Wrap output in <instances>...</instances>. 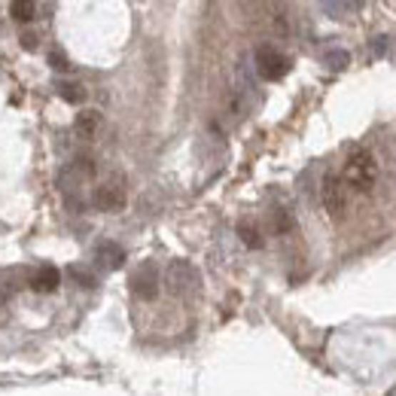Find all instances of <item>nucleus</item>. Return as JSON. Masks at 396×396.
<instances>
[{
	"label": "nucleus",
	"mask_w": 396,
	"mask_h": 396,
	"mask_svg": "<svg viewBox=\"0 0 396 396\" xmlns=\"http://www.w3.org/2000/svg\"><path fill=\"white\" fill-rule=\"evenodd\" d=\"M342 180L350 192H360V196H366L372 192V186L378 183V162L375 156L369 150H354L347 156L345 162V171H342Z\"/></svg>",
	"instance_id": "obj_1"
},
{
	"label": "nucleus",
	"mask_w": 396,
	"mask_h": 396,
	"mask_svg": "<svg viewBox=\"0 0 396 396\" xmlns=\"http://www.w3.org/2000/svg\"><path fill=\"white\" fill-rule=\"evenodd\" d=\"M253 61H256V73L263 76V79H268V83H278V79H284L287 71H290V59L280 49L268 46V43L253 52Z\"/></svg>",
	"instance_id": "obj_2"
},
{
	"label": "nucleus",
	"mask_w": 396,
	"mask_h": 396,
	"mask_svg": "<svg viewBox=\"0 0 396 396\" xmlns=\"http://www.w3.org/2000/svg\"><path fill=\"white\" fill-rule=\"evenodd\" d=\"M165 280H168V290H171L174 296H192V293L198 290V284H201L196 265L183 263V259H174V263L168 265Z\"/></svg>",
	"instance_id": "obj_3"
},
{
	"label": "nucleus",
	"mask_w": 396,
	"mask_h": 396,
	"mask_svg": "<svg viewBox=\"0 0 396 396\" xmlns=\"http://www.w3.org/2000/svg\"><path fill=\"white\" fill-rule=\"evenodd\" d=\"M347 186H345V180L338 177V174H326L323 177V189H320V196H323V208L326 213H330L332 220L338 217H345L347 213Z\"/></svg>",
	"instance_id": "obj_4"
},
{
	"label": "nucleus",
	"mask_w": 396,
	"mask_h": 396,
	"mask_svg": "<svg viewBox=\"0 0 396 396\" xmlns=\"http://www.w3.org/2000/svg\"><path fill=\"white\" fill-rule=\"evenodd\" d=\"M126 201H128V196H126V186H122V180H107V183H101L95 189V196H92V205L98 210H104V213L122 210V208H126Z\"/></svg>",
	"instance_id": "obj_5"
},
{
	"label": "nucleus",
	"mask_w": 396,
	"mask_h": 396,
	"mask_svg": "<svg viewBox=\"0 0 396 396\" xmlns=\"http://www.w3.org/2000/svg\"><path fill=\"white\" fill-rule=\"evenodd\" d=\"M131 293L143 302H153L158 296V268L156 263H143L138 271L131 275Z\"/></svg>",
	"instance_id": "obj_6"
},
{
	"label": "nucleus",
	"mask_w": 396,
	"mask_h": 396,
	"mask_svg": "<svg viewBox=\"0 0 396 396\" xmlns=\"http://www.w3.org/2000/svg\"><path fill=\"white\" fill-rule=\"evenodd\" d=\"M59 284H61V275H59L55 265H43L31 275V290L34 293H52V290H59Z\"/></svg>",
	"instance_id": "obj_7"
},
{
	"label": "nucleus",
	"mask_w": 396,
	"mask_h": 396,
	"mask_svg": "<svg viewBox=\"0 0 396 396\" xmlns=\"http://www.w3.org/2000/svg\"><path fill=\"white\" fill-rule=\"evenodd\" d=\"M363 4H366V0H323V9L332 19H350L354 13L363 9Z\"/></svg>",
	"instance_id": "obj_8"
},
{
	"label": "nucleus",
	"mask_w": 396,
	"mask_h": 396,
	"mask_svg": "<svg viewBox=\"0 0 396 396\" xmlns=\"http://www.w3.org/2000/svg\"><path fill=\"white\" fill-rule=\"evenodd\" d=\"M73 128H76L79 138H95V134L101 131V113H95V110L79 113L76 122H73Z\"/></svg>",
	"instance_id": "obj_9"
},
{
	"label": "nucleus",
	"mask_w": 396,
	"mask_h": 396,
	"mask_svg": "<svg viewBox=\"0 0 396 396\" xmlns=\"http://www.w3.org/2000/svg\"><path fill=\"white\" fill-rule=\"evenodd\" d=\"M238 235H241V241L250 247V250H259V247L265 244V238H263V232H259V225L253 220H241V223H238Z\"/></svg>",
	"instance_id": "obj_10"
},
{
	"label": "nucleus",
	"mask_w": 396,
	"mask_h": 396,
	"mask_svg": "<svg viewBox=\"0 0 396 396\" xmlns=\"http://www.w3.org/2000/svg\"><path fill=\"white\" fill-rule=\"evenodd\" d=\"M98 259L104 263L107 268H119L122 263H126V250H122L119 244H110V241H104L98 247Z\"/></svg>",
	"instance_id": "obj_11"
},
{
	"label": "nucleus",
	"mask_w": 396,
	"mask_h": 396,
	"mask_svg": "<svg viewBox=\"0 0 396 396\" xmlns=\"http://www.w3.org/2000/svg\"><path fill=\"white\" fill-rule=\"evenodd\" d=\"M293 213L287 208H275V213H271V232L275 235H290L293 232Z\"/></svg>",
	"instance_id": "obj_12"
},
{
	"label": "nucleus",
	"mask_w": 396,
	"mask_h": 396,
	"mask_svg": "<svg viewBox=\"0 0 396 396\" xmlns=\"http://www.w3.org/2000/svg\"><path fill=\"white\" fill-rule=\"evenodd\" d=\"M9 16L16 21H31L37 16V4H34V0H13V4H9Z\"/></svg>",
	"instance_id": "obj_13"
},
{
	"label": "nucleus",
	"mask_w": 396,
	"mask_h": 396,
	"mask_svg": "<svg viewBox=\"0 0 396 396\" xmlns=\"http://www.w3.org/2000/svg\"><path fill=\"white\" fill-rule=\"evenodd\" d=\"M59 95H61V101H67V104H79V101L86 98V88L76 86V83H61L59 86Z\"/></svg>",
	"instance_id": "obj_14"
},
{
	"label": "nucleus",
	"mask_w": 396,
	"mask_h": 396,
	"mask_svg": "<svg viewBox=\"0 0 396 396\" xmlns=\"http://www.w3.org/2000/svg\"><path fill=\"white\" fill-rule=\"evenodd\" d=\"M347 52H330V55H326V64H330L332 67V71H345V67H347Z\"/></svg>",
	"instance_id": "obj_15"
},
{
	"label": "nucleus",
	"mask_w": 396,
	"mask_h": 396,
	"mask_svg": "<svg viewBox=\"0 0 396 396\" xmlns=\"http://www.w3.org/2000/svg\"><path fill=\"white\" fill-rule=\"evenodd\" d=\"M49 64H52V71H71V61H67L64 52H52L49 55Z\"/></svg>",
	"instance_id": "obj_16"
},
{
	"label": "nucleus",
	"mask_w": 396,
	"mask_h": 396,
	"mask_svg": "<svg viewBox=\"0 0 396 396\" xmlns=\"http://www.w3.org/2000/svg\"><path fill=\"white\" fill-rule=\"evenodd\" d=\"M71 275L79 280V287H88V290H92V287L98 284V280H95V275H88V271H79V268H73Z\"/></svg>",
	"instance_id": "obj_17"
},
{
	"label": "nucleus",
	"mask_w": 396,
	"mask_h": 396,
	"mask_svg": "<svg viewBox=\"0 0 396 396\" xmlns=\"http://www.w3.org/2000/svg\"><path fill=\"white\" fill-rule=\"evenodd\" d=\"M21 46H25L28 52H34L40 46V40H37V34H21Z\"/></svg>",
	"instance_id": "obj_18"
}]
</instances>
